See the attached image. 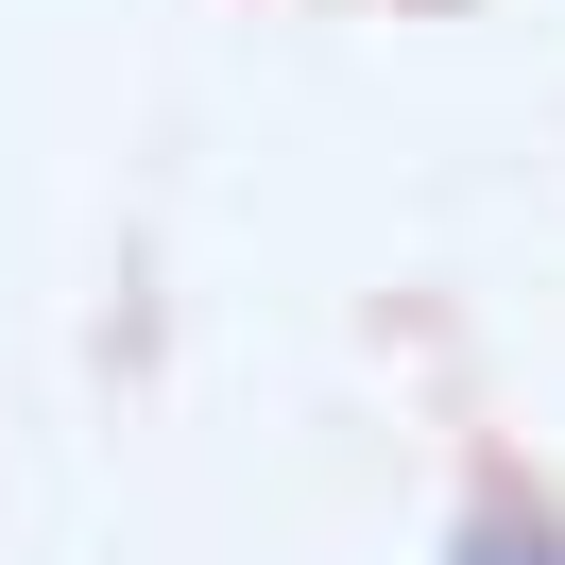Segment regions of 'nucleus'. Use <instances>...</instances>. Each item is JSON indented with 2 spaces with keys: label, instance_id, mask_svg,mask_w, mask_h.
Segmentation results:
<instances>
[{
  "label": "nucleus",
  "instance_id": "1",
  "mask_svg": "<svg viewBox=\"0 0 565 565\" xmlns=\"http://www.w3.org/2000/svg\"><path fill=\"white\" fill-rule=\"evenodd\" d=\"M462 565H565V548H548V531H480Z\"/></svg>",
  "mask_w": 565,
  "mask_h": 565
}]
</instances>
